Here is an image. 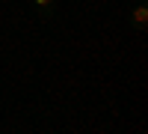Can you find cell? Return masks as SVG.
<instances>
[{"mask_svg": "<svg viewBox=\"0 0 148 134\" xmlns=\"http://www.w3.org/2000/svg\"><path fill=\"white\" fill-rule=\"evenodd\" d=\"M33 6H36V9H42L45 15H51V9H53V0H33Z\"/></svg>", "mask_w": 148, "mask_h": 134, "instance_id": "cell-2", "label": "cell"}, {"mask_svg": "<svg viewBox=\"0 0 148 134\" xmlns=\"http://www.w3.org/2000/svg\"><path fill=\"white\" fill-rule=\"evenodd\" d=\"M130 24L136 30H145V24H148V6H145V0H136V6H133V12H130Z\"/></svg>", "mask_w": 148, "mask_h": 134, "instance_id": "cell-1", "label": "cell"}]
</instances>
